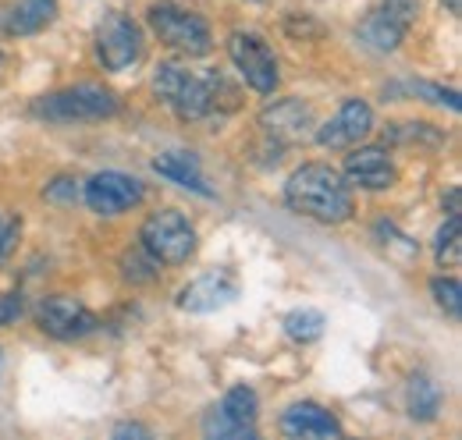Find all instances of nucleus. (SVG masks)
<instances>
[{
	"label": "nucleus",
	"mask_w": 462,
	"mask_h": 440,
	"mask_svg": "<svg viewBox=\"0 0 462 440\" xmlns=\"http://www.w3.org/2000/svg\"><path fill=\"white\" fill-rule=\"evenodd\" d=\"M285 203L295 214L320 224H346L356 210L352 185L331 164H302L285 181Z\"/></svg>",
	"instance_id": "f257e3e1"
},
{
	"label": "nucleus",
	"mask_w": 462,
	"mask_h": 440,
	"mask_svg": "<svg viewBox=\"0 0 462 440\" xmlns=\"http://www.w3.org/2000/svg\"><path fill=\"white\" fill-rule=\"evenodd\" d=\"M217 86H221L217 75L199 78V75H192L189 68L171 64V60L157 64V71H153V93H157V96L171 107L174 117H181V121H199V117H207L210 110L217 107Z\"/></svg>",
	"instance_id": "f03ea898"
},
{
	"label": "nucleus",
	"mask_w": 462,
	"mask_h": 440,
	"mask_svg": "<svg viewBox=\"0 0 462 440\" xmlns=\"http://www.w3.org/2000/svg\"><path fill=\"white\" fill-rule=\"evenodd\" d=\"M150 29L157 32V40L164 47H171L185 57H207L214 50V32L207 25L203 14L174 4V0H161L150 7Z\"/></svg>",
	"instance_id": "7ed1b4c3"
},
{
	"label": "nucleus",
	"mask_w": 462,
	"mask_h": 440,
	"mask_svg": "<svg viewBox=\"0 0 462 440\" xmlns=\"http://www.w3.org/2000/svg\"><path fill=\"white\" fill-rule=\"evenodd\" d=\"M117 114V96L104 86H71L51 96H40L32 104V117L54 121V124H75V121H104Z\"/></svg>",
	"instance_id": "20e7f679"
},
{
	"label": "nucleus",
	"mask_w": 462,
	"mask_h": 440,
	"mask_svg": "<svg viewBox=\"0 0 462 440\" xmlns=\"http://www.w3.org/2000/svg\"><path fill=\"white\" fill-rule=\"evenodd\" d=\"M139 245L157 260V263H189L196 252V227L189 224V217L181 210H157L150 214L143 231H139Z\"/></svg>",
	"instance_id": "39448f33"
},
{
	"label": "nucleus",
	"mask_w": 462,
	"mask_h": 440,
	"mask_svg": "<svg viewBox=\"0 0 462 440\" xmlns=\"http://www.w3.org/2000/svg\"><path fill=\"white\" fill-rule=\"evenodd\" d=\"M256 416H260L256 390L238 384L203 416V434L210 440H249L256 437Z\"/></svg>",
	"instance_id": "423d86ee"
},
{
	"label": "nucleus",
	"mask_w": 462,
	"mask_h": 440,
	"mask_svg": "<svg viewBox=\"0 0 462 440\" xmlns=\"http://www.w3.org/2000/svg\"><path fill=\"white\" fill-rule=\"evenodd\" d=\"M143 50H146L143 29L128 14L111 11L97 25V57H100V64L107 71H128V68H135L143 60Z\"/></svg>",
	"instance_id": "0eeeda50"
},
{
	"label": "nucleus",
	"mask_w": 462,
	"mask_h": 440,
	"mask_svg": "<svg viewBox=\"0 0 462 440\" xmlns=\"http://www.w3.org/2000/svg\"><path fill=\"white\" fill-rule=\"evenodd\" d=\"M228 54L242 75V82L256 93H274L278 82H282V71H278V57L274 50L256 36V32H231L228 40Z\"/></svg>",
	"instance_id": "6e6552de"
},
{
	"label": "nucleus",
	"mask_w": 462,
	"mask_h": 440,
	"mask_svg": "<svg viewBox=\"0 0 462 440\" xmlns=\"http://www.w3.org/2000/svg\"><path fill=\"white\" fill-rule=\"evenodd\" d=\"M82 199L93 214L117 217L143 203V181L132 174H121V170H100L82 185Z\"/></svg>",
	"instance_id": "1a4fd4ad"
},
{
	"label": "nucleus",
	"mask_w": 462,
	"mask_h": 440,
	"mask_svg": "<svg viewBox=\"0 0 462 440\" xmlns=\"http://www.w3.org/2000/svg\"><path fill=\"white\" fill-rule=\"evenodd\" d=\"M36 320H40L43 334H51L58 341H79V337H86V334H93V330L100 327L97 313L89 306H82L79 298H71V295H51V298H43Z\"/></svg>",
	"instance_id": "9d476101"
},
{
	"label": "nucleus",
	"mask_w": 462,
	"mask_h": 440,
	"mask_svg": "<svg viewBox=\"0 0 462 440\" xmlns=\"http://www.w3.org/2000/svg\"><path fill=\"white\" fill-rule=\"evenodd\" d=\"M235 298H238V277L231 270H207L178 291V309L207 316V313H217V309L231 306Z\"/></svg>",
	"instance_id": "9b49d317"
},
{
	"label": "nucleus",
	"mask_w": 462,
	"mask_h": 440,
	"mask_svg": "<svg viewBox=\"0 0 462 440\" xmlns=\"http://www.w3.org/2000/svg\"><path fill=\"white\" fill-rule=\"evenodd\" d=\"M370 132H374V110H370V104L359 100V96H348L346 104L338 107V114L328 124L317 128V142L324 150H352Z\"/></svg>",
	"instance_id": "f8f14e48"
},
{
	"label": "nucleus",
	"mask_w": 462,
	"mask_h": 440,
	"mask_svg": "<svg viewBox=\"0 0 462 440\" xmlns=\"http://www.w3.org/2000/svg\"><path fill=\"white\" fill-rule=\"evenodd\" d=\"M346 181L348 185H359L366 192H384L395 185L399 170H395V160L388 150L381 146H359L346 157Z\"/></svg>",
	"instance_id": "ddd939ff"
},
{
	"label": "nucleus",
	"mask_w": 462,
	"mask_h": 440,
	"mask_svg": "<svg viewBox=\"0 0 462 440\" xmlns=\"http://www.w3.org/2000/svg\"><path fill=\"white\" fill-rule=\"evenodd\" d=\"M260 124H263L267 135H274L282 142H302L313 128V110H310V104L289 96V100H278V104L263 107Z\"/></svg>",
	"instance_id": "4468645a"
},
{
	"label": "nucleus",
	"mask_w": 462,
	"mask_h": 440,
	"mask_svg": "<svg viewBox=\"0 0 462 440\" xmlns=\"http://www.w3.org/2000/svg\"><path fill=\"white\" fill-rule=\"evenodd\" d=\"M285 437H342V423L317 401H295L282 412Z\"/></svg>",
	"instance_id": "2eb2a0df"
},
{
	"label": "nucleus",
	"mask_w": 462,
	"mask_h": 440,
	"mask_svg": "<svg viewBox=\"0 0 462 440\" xmlns=\"http://www.w3.org/2000/svg\"><path fill=\"white\" fill-rule=\"evenodd\" d=\"M58 18V0H11L0 14V29L7 36H36Z\"/></svg>",
	"instance_id": "dca6fc26"
},
{
	"label": "nucleus",
	"mask_w": 462,
	"mask_h": 440,
	"mask_svg": "<svg viewBox=\"0 0 462 440\" xmlns=\"http://www.w3.org/2000/svg\"><path fill=\"white\" fill-rule=\"evenodd\" d=\"M153 170H157L161 178L174 181V185H181L185 192H196V196H203V199L214 196V188L207 185V178H203V170H199V160H196L192 153H161V157L153 160Z\"/></svg>",
	"instance_id": "f3484780"
},
{
	"label": "nucleus",
	"mask_w": 462,
	"mask_h": 440,
	"mask_svg": "<svg viewBox=\"0 0 462 440\" xmlns=\"http://www.w3.org/2000/svg\"><path fill=\"white\" fill-rule=\"evenodd\" d=\"M405 32H409V25L399 22V18H395L392 11H384V7H377V11L359 25V36H363L374 50H381V54L395 50V47L405 40Z\"/></svg>",
	"instance_id": "a211bd4d"
},
{
	"label": "nucleus",
	"mask_w": 462,
	"mask_h": 440,
	"mask_svg": "<svg viewBox=\"0 0 462 440\" xmlns=\"http://www.w3.org/2000/svg\"><path fill=\"white\" fill-rule=\"evenodd\" d=\"M405 408L416 423H430L441 408V390L430 377H412L409 380V390H405Z\"/></svg>",
	"instance_id": "6ab92c4d"
},
{
	"label": "nucleus",
	"mask_w": 462,
	"mask_h": 440,
	"mask_svg": "<svg viewBox=\"0 0 462 440\" xmlns=\"http://www.w3.org/2000/svg\"><path fill=\"white\" fill-rule=\"evenodd\" d=\"M324 327H328V320H324L320 309H291L289 316H285V334H289L291 341H299V344L317 341L324 334Z\"/></svg>",
	"instance_id": "aec40b11"
},
{
	"label": "nucleus",
	"mask_w": 462,
	"mask_h": 440,
	"mask_svg": "<svg viewBox=\"0 0 462 440\" xmlns=\"http://www.w3.org/2000/svg\"><path fill=\"white\" fill-rule=\"evenodd\" d=\"M388 139L399 146H441L445 135L427 124V121H405V124H388Z\"/></svg>",
	"instance_id": "412c9836"
},
{
	"label": "nucleus",
	"mask_w": 462,
	"mask_h": 440,
	"mask_svg": "<svg viewBox=\"0 0 462 440\" xmlns=\"http://www.w3.org/2000/svg\"><path fill=\"white\" fill-rule=\"evenodd\" d=\"M434 256L441 267H459L462 260V217H448L434 238Z\"/></svg>",
	"instance_id": "4be33fe9"
},
{
	"label": "nucleus",
	"mask_w": 462,
	"mask_h": 440,
	"mask_svg": "<svg viewBox=\"0 0 462 440\" xmlns=\"http://www.w3.org/2000/svg\"><path fill=\"white\" fill-rule=\"evenodd\" d=\"M392 93H405V96H420L427 104H438V107L459 110V93L456 89H445V86H434V82H405V86H395Z\"/></svg>",
	"instance_id": "5701e85b"
},
{
	"label": "nucleus",
	"mask_w": 462,
	"mask_h": 440,
	"mask_svg": "<svg viewBox=\"0 0 462 440\" xmlns=\"http://www.w3.org/2000/svg\"><path fill=\"white\" fill-rule=\"evenodd\" d=\"M121 270H125V280H132V284H146V280H157V270H161V263L139 245V249H132V252H125V260H121Z\"/></svg>",
	"instance_id": "b1692460"
},
{
	"label": "nucleus",
	"mask_w": 462,
	"mask_h": 440,
	"mask_svg": "<svg viewBox=\"0 0 462 440\" xmlns=\"http://www.w3.org/2000/svg\"><path fill=\"white\" fill-rule=\"evenodd\" d=\"M430 295H434V302H438L452 320H459L462 316V288L456 277H434V280H430Z\"/></svg>",
	"instance_id": "393cba45"
},
{
	"label": "nucleus",
	"mask_w": 462,
	"mask_h": 440,
	"mask_svg": "<svg viewBox=\"0 0 462 440\" xmlns=\"http://www.w3.org/2000/svg\"><path fill=\"white\" fill-rule=\"evenodd\" d=\"M18 234H22V220L14 217V214H4V210H0V263L14 252Z\"/></svg>",
	"instance_id": "a878e982"
},
{
	"label": "nucleus",
	"mask_w": 462,
	"mask_h": 440,
	"mask_svg": "<svg viewBox=\"0 0 462 440\" xmlns=\"http://www.w3.org/2000/svg\"><path fill=\"white\" fill-rule=\"evenodd\" d=\"M43 196H47L51 203H75V199H82V188H79L75 178H58V181H51V185L43 188Z\"/></svg>",
	"instance_id": "bb28decb"
},
{
	"label": "nucleus",
	"mask_w": 462,
	"mask_h": 440,
	"mask_svg": "<svg viewBox=\"0 0 462 440\" xmlns=\"http://www.w3.org/2000/svg\"><path fill=\"white\" fill-rule=\"evenodd\" d=\"M22 313H25V298H22V291H7V295H0V327L14 324Z\"/></svg>",
	"instance_id": "cd10ccee"
},
{
	"label": "nucleus",
	"mask_w": 462,
	"mask_h": 440,
	"mask_svg": "<svg viewBox=\"0 0 462 440\" xmlns=\"http://www.w3.org/2000/svg\"><path fill=\"white\" fill-rule=\"evenodd\" d=\"M115 437H150V430L139 426V423H121L115 430Z\"/></svg>",
	"instance_id": "c85d7f7f"
},
{
	"label": "nucleus",
	"mask_w": 462,
	"mask_h": 440,
	"mask_svg": "<svg viewBox=\"0 0 462 440\" xmlns=\"http://www.w3.org/2000/svg\"><path fill=\"white\" fill-rule=\"evenodd\" d=\"M459 185H452L448 188V196H445V206H448V217H459Z\"/></svg>",
	"instance_id": "c756f323"
},
{
	"label": "nucleus",
	"mask_w": 462,
	"mask_h": 440,
	"mask_svg": "<svg viewBox=\"0 0 462 440\" xmlns=\"http://www.w3.org/2000/svg\"><path fill=\"white\" fill-rule=\"evenodd\" d=\"M445 4H448V11H452V14H459V11H462L459 0H445Z\"/></svg>",
	"instance_id": "7c9ffc66"
},
{
	"label": "nucleus",
	"mask_w": 462,
	"mask_h": 440,
	"mask_svg": "<svg viewBox=\"0 0 462 440\" xmlns=\"http://www.w3.org/2000/svg\"><path fill=\"white\" fill-rule=\"evenodd\" d=\"M0 373H4V352H0Z\"/></svg>",
	"instance_id": "2f4dec72"
},
{
	"label": "nucleus",
	"mask_w": 462,
	"mask_h": 440,
	"mask_svg": "<svg viewBox=\"0 0 462 440\" xmlns=\"http://www.w3.org/2000/svg\"><path fill=\"white\" fill-rule=\"evenodd\" d=\"M0 68H4V50H0Z\"/></svg>",
	"instance_id": "473e14b6"
}]
</instances>
